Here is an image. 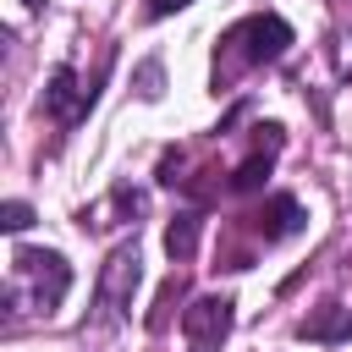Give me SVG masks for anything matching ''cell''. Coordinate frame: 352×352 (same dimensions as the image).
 Instances as JSON below:
<instances>
[{"label": "cell", "mask_w": 352, "mask_h": 352, "mask_svg": "<svg viewBox=\"0 0 352 352\" xmlns=\"http://www.w3.org/2000/svg\"><path fill=\"white\" fill-rule=\"evenodd\" d=\"M275 148H280V126H264V138H258V148L231 170V187L236 192H253L264 176H270V165H275Z\"/></svg>", "instance_id": "cell-6"}, {"label": "cell", "mask_w": 352, "mask_h": 352, "mask_svg": "<svg viewBox=\"0 0 352 352\" xmlns=\"http://www.w3.org/2000/svg\"><path fill=\"white\" fill-rule=\"evenodd\" d=\"M302 220H308V214H302V204L280 192V198H270V204L258 209V236H264V242H280V236L302 231Z\"/></svg>", "instance_id": "cell-7"}, {"label": "cell", "mask_w": 352, "mask_h": 352, "mask_svg": "<svg viewBox=\"0 0 352 352\" xmlns=\"http://www.w3.org/2000/svg\"><path fill=\"white\" fill-rule=\"evenodd\" d=\"M11 286H33V308H60V297L72 292V264L50 248H22L11 258Z\"/></svg>", "instance_id": "cell-2"}, {"label": "cell", "mask_w": 352, "mask_h": 352, "mask_svg": "<svg viewBox=\"0 0 352 352\" xmlns=\"http://www.w3.org/2000/svg\"><path fill=\"white\" fill-rule=\"evenodd\" d=\"M286 44H292V28H286L280 16H270V11L236 22V28L220 38V50H214V82L231 77V72H242V66H270V60H280Z\"/></svg>", "instance_id": "cell-1"}, {"label": "cell", "mask_w": 352, "mask_h": 352, "mask_svg": "<svg viewBox=\"0 0 352 352\" xmlns=\"http://www.w3.org/2000/svg\"><path fill=\"white\" fill-rule=\"evenodd\" d=\"M138 82H143V94L154 99V94H160V60H148V66L138 72Z\"/></svg>", "instance_id": "cell-11"}, {"label": "cell", "mask_w": 352, "mask_h": 352, "mask_svg": "<svg viewBox=\"0 0 352 352\" xmlns=\"http://www.w3.org/2000/svg\"><path fill=\"white\" fill-rule=\"evenodd\" d=\"M182 6H192V0H148V16H170V11H182Z\"/></svg>", "instance_id": "cell-12"}, {"label": "cell", "mask_w": 352, "mask_h": 352, "mask_svg": "<svg viewBox=\"0 0 352 352\" xmlns=\"http://www.w3.org/2000/svg\"><path fill=\"white\" fill-rule=\"evenodd\" d=\"M0 226H6V231H11V236H16V231H28V226H33V209H28V204H16V198H11V204H6V209H0Z\"/></svg>", "instance_id": "cell-10"}, {"label": "cell", "mask_w": 352, "mask_h": 352, "mask_svg": "<svg viewBox=\"0 0 352 352\" xmlns=\"http://www.w3.org/2000/svg\"><path fill=\"white\" fill-rule=\"evenodd\" d=\"M22 6H38V0H22Z\"/></svg>", "instance_id": "cell-13"}, {"label": "cell", "mask_w": 352, "mask_h": 352, "mask_svg": "<svg viewBox=\"0 0 352 352\" xmlns=\"http://www.w3.org/2000/svg\"><path fill=\"white\" fill-rule=\"evenodd\" d=\"M138 280H143L138 242H121V248L104 258V270H99V324H121V319H126Z\"/></svg>", "instance_id": "cell-3"}, {"label": "cell", "mask_w": 352, "mask_h": 352, "mask_svg": "<svg viewBox=\"0 0 352 352\" xmlns=\"http://www.w3.org/2000/svg\"><path fill=\"white\" fill-rule=\"evenodd\" d=\"M231 297H198L187 314H182V330H187V341L198 346V352H214L226 336H231Z\"/></svg>", "instance_id": "cell-4"}, {"label": "cell", "mask_w": 352, "mask_h": 352, "mask_svg": "<svg viewBox=\"0 0 352 352\" xmlns=\"http://www.w3.org/2000/svg\"><path fill=\"white\" fill-rule=\"evenodd\" d=\"M192 248H198V214L187 209V214H176V220L165 226V253H170L176 264H187V258H192Z\"/></svg>", "instance_id": "cell-8"}, {"label": "cell", "mask_w": 352, "mask_h": 352, "mask_svg": "<svg viewBox=\"0 0 352 352\" xmlns=\"http://www.w3.org/2000/svg\"><path fill=\"white\" fill-rule=\"evenodd\" d=\"M302 336H314V341H324V336H352V319H330V314H319V319H302Z\"/></svg>", "instance_id": "cell-9"}, {"label": "cell", "mask_w": 352, "mask_h": 352, "mask_svg": "<svg viewBox=\"0 0 352 352\" xmlns=\"http://www.w3.org/2000/svg\"><path fill=\"white\" fill-rule=\"evenodd\" d=\"M88 104H94V88H77L72 66H55V72H50V88H44V110L60 116V121H77Z\"/></svg>", "instance_id": "cell-5"}]
</instances>
